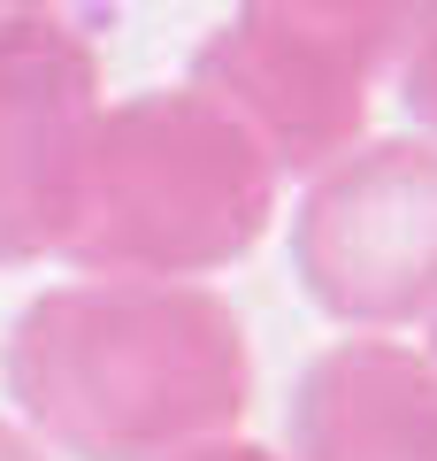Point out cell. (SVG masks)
I'll return each instance as SVG.
<instances>
[{"mask_svg":"<svg viewBox=\"0 0 437 461\" xmlns=\"http://www.w3.org/2000/svg\"><path fill=\"white\" fill-rule=\"evenodd\" d=\"M0 461H47V446H39L31 430H16V423H0Z\"/></svg>","mask_w":437,"mask_h":461,"instance_id":"9c48e42d","label":"cell"},{"mask_svg":"<svg viewBox=\"0 0 437 461\" xmlns=\"http://www.w3.org/2000/svg\"><path fill=\"white\" fill-rule=\"evenodd\" d=\"M169 461H276L261 446H238V438H215V446H192V454H169Z\"/></svg>","mask_w":437,"mask_h":461,"instance_id":"ba28073f","label":"cell"},{"mask_svg":"<svg viewBox=\"0 0 437 461\" xmlns=\"http://www.w3.org/2000/svg\"><path fill=\"white\" fill-rule=\"evenodd\" d=\"M391 77H399V100L415 108V123L437 139V0H415L406 39L391 54Z\"/></svg>","mask_w":437,"mask_h":461,"instance_id":"52a82bcc","label":"cell"},{"mask_svg":"<svg viewBox=\"0 0 437 461\" xmlns=\"http://www.w3.org/2000/svg\"><path fill=\"white\" fill-rule=\"evenodd\" d=\"M430 330H437V315H430ZM430 362H437V339H430Z\"/></svg>","mask_w":437,"mask_h":461,"instance_id":"30bf717a","label":"cell"},{"mask_svg":"<svg viewBox=\"0 0 437 461\" xmlns=\"http://www.w3.org/2000/svg\"><path fill=\"white\" fill-rule=\"evenodd\" d=\"M8 393L69 461H169L238 430L254 362L230 300L177 277H77L23 308Z\"/></svg>","mask_w":437,"mask_h":461,"instance_id":"6da1fadb","label":"cell"},{"mask_svg":"<svg viewBox=\"0 0 437 461\" xmlns=\"http://www.w3.org/2000/svg\"><path fill=\"white\" fill-rule=\"evenodd\" d=\"M406 16L415 0H238L192 54V85L238 115L284 177H315L361 139Z\"/></svg>","mask_w":437,"mask_h":461,"instance_id":"3957f363","label":"cell"},{"mask_svg":"<svg viewBox=\"0 0 437 461\" xmlns=\"http://www.w3.org/2000/svg\"><path fill=\"white\" fill-rule=\"evenodd\" d=\"M291 461H437V362L399 339H338L291 400Z\"/></svg>","mask_w":437,"mask_h":461,"instance_id":"8992f818","label":"cell"},{"mask_svg":"<svg viewBox=\"0 0 437 461\" xmlns=\"http://www.w3.org/2000/svg\"><path fill=\"white\" fill-rule=\"evenodd\" d=\"M93 123L100 54L85 32L39 8L0 16V269L62 254Z\"/></svg>","mask_w":437,"mask_h":461,"instance_id":"5b68a950","label":"cell"},{"mask_svg":"<svg viewBox=\"0 0 437 461\" xmlns=\"http://www.w3.org/2000/svg\"><path fill=\"white\" fill-rule=\"evenodd\" d=\"M284 169L200 85L100 108L62 262L85 277H208L261 247Z\"/></svg>","mask_w":437,"mask_h":461,"instance_id":"7a4b0ae2","label":"cell"},{"mask_svg":"<svg viewBox=\"0 0 437 461\" xmlns=\"http://www.w3.org/2000/svg\"><path fill=\"white\" fill-rule=\"evenodd\" d=\"M291 254L308 300L353 330L437 315V139H376L315 169Z\"/></svg>","mask_w":437,"mask_h":461,"instance_id":"277c9868","label":"cell"},{"mask_svg":"<svg viewBox=\"0 0 437 461\" xmlns=\"http://www.w3.org/2000/svg\"><path fill=\"white\" fill-rule=\"evenodd\" d=\"M23 8H47V0H23Z\"/></svg>","mask_w":437,"mask_h":461,"instance_id":"8fae6325","label":"cell"}]
</instances>
